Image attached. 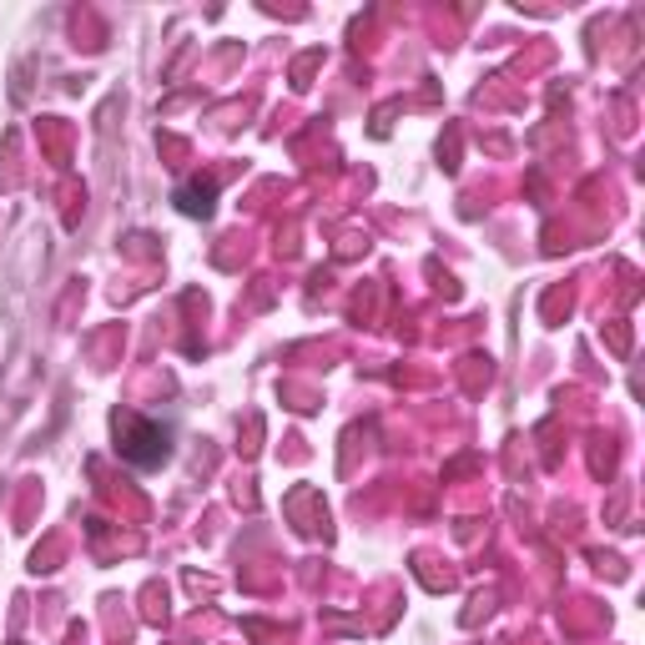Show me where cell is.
Wrapping results in <instances>:
<instances>
[{
    "label": "cell",
    "mask_w": 645,
    "mask_h": 645,
    "mask_svg": "<svg viewBox=\"0 0 645 645\" xmlns=\"http://www.w3.org/2000/svg\"><path fill=\"white\" fill-rule=\"evenodd\" d=\"M121 434V459L136 464V469H156V464L172 454V434H166L162 424H152V418H126V424H116Z\"/></svg>",
    "instance_id": "1"
},
{
    "label": "cell",
    "mask_w": 645,
    "mask_h": 645,
    "mask_svg": "<svg viewBox=\"0 0 645 645\" xmlns=\"http://www.w3.org/2000/svg\"><path fill=\"white\" fill-rule=\"evenodd\" d=\"M212 197H217V186H212V182H192V186H182V192H176V207H182L186 217H207Z\"/></svg>",
    "instance_id": "2"
}]
</instances>
